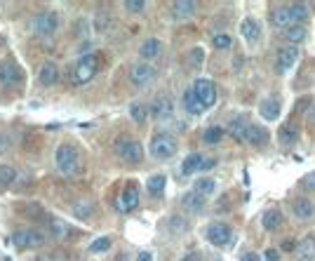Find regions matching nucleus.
I'll use <instances>...</instances> for the list:
<instances>
[{
    "label": "nucleus",
    "instance_id": "obj_1",
    "mask_svg": "<svg viewBox=\"0 0 315 261\" xmlns=\"http://www.w3.org/2000/svg\"><path fill=\"white\" fill-rule=\"evenodd\" d=\"M116 155L123 162H127V165H139L141 158H144V146H141V141H137V139L120 137L116 141Z\"/></svg>",
    "mask_w": 315,
    "mask_h": 261
},
{
    "label": "nucleus",
    "instance_id": "obj_2",
    "mask_svg": "<svg viewBox=\"0 0 315 261\" xmlns=\"http://www.w3.org/2000/svg\"><path fill=\"white\" fill-rule=\"evenodd\" d=\"M10 240L17 249H38L45 245V233L38 228H17Z\"/></svg>",
    "mask_w": 315,
    "mask_h": 261
},
{
    "label": "nucleus",
    "instance_id": "obj_3",
    "mask_svg": "<svg viewBox=\"0 0 315 261\" xmlns=\"http://www.w3.org/2000/svg\"><path fill=\"white\" fill-rule=\"evenodd\" d=\"M151 155L155 160H167L177 153V139L172 137L169 132H158L153 139H151Z\"/></svg>",
    "mask_w": 315,
    "mask_h": 261
},
{
    "label": "nucleus",
    "instance_id": "obj_4",
    "mask_svg": "<svg viewBox=\"0 0 315 261\" xmlns=\"http://www.w3.org/2000/svg\"><path fill=\"white\" fill-rule=\"evenodd\" d=\"M99 71V57L97 54H85L76 62L73 66V83L76 85H83V83H90Z\"/></svg>",
    "mask_w": 315,
    "mask_h": 261
},
{
    "label": "nucleus",
    "instance_id": "obj_5",
    "mask_svg": "<svg viewBox=\"0 0 315 261\" xmlns=\"http://www.w3.org/2000/svg\"><path fill=\"white\" fill-rule=\"evenodd\" d=\"M29 26H31V31L36 33V36H54V33L59 31V17H57V12H52V10L38 12V15L31 17Z\"/></svg>",
    "mask_w": 315,
    "mask_h": 261
},
{
    "label": "nucleus",
    "instance_id": "obj_6",
    "mask_svg": "<svg viewBox=\"0 0 315 261\" xmlns=\"http://www.w3.org/2000/svg\"><path fill=\"white\" fill-rule=\"evenodd\" d=\"M54 162H57V169L62 174H73L78 169V162H80V155H78V148L71 146V144H62L54 153Z\"/></svg>",
    "mask_w": 315,
    "mask_h": 261
},
{
    "label": "nucleus",
    "instance_id": "obj_7",
    "mask_svg": "<svg viewBox=\"0 0 315 261\" xmlns=\"http://www.w3.org/2000/svg\"><path fill=\"white\" fill-rule=\"evenodd\" d=\"M24 83V71L19 64L10 62H0V87H19Z\"/></svg>",
    "mask_w": 315,
    "mask_h": 261
},
{
    "label": "nucleus",
    "instance_id": "obj_8",
    "mask_svg": "<svg viewBox=\"0 0 315 261\" xmlns=\"http://www.w3.org/2000/svg\"><path fill=\"white\" fill-rule=\"evenodd\" d=\"M205 235H207V240L214 247H226V245H231V240H233V228L223 221H214L207 226Z\"/></svg>",
    "mask_w": 315,
    "mask_h": 261
},
{
    "label": "nucleus",
    "instance_id": "obj_9",
    "mask_svg": "<svg viewBox=\"0 0 315 261\" xmlns=\"http://www.w3.org/2000/svg\"><path fill=\"white\" fill-rule=\"evenodd\" d=\"M139 200H141V191H139V186L134 184V181H130V184L125 186V191L120 193L116 207L120 209V212H132V209L139 207Z\"/></svg>",
    "mask_w": 315,
    "mask_h": 261
},
{
    "label": "nucleus",
    "instance_id": "obj_10",
    "mask_svg": "<svg viewBox=\"0 0 315 261\" xmlns=\"http://www.w3.org/2000/svg\"><path fill=\"white\" fill-rule=\"evenodd\" d=\"M193 92L198 94V99L202 101V106L209 108V106H214V101H216V87L212 80H207V78H200V80H195L193 83Z\"/></svg>",
    "mask_w": 315,
    "mask_h": 261
},
{
    "label": "nucleus",
    "instance_id": "obj_11",
    "mask_svg": "<svg viewBox=\"0 0 315 261\" xmlns=\"http://www.w3.org/2000/svg\"><path fill=\"white\" fill-rule=\"evenodd\" d=\"M296 59H299V50H296V45L282 47V50L277 52V57H275V71L282 76V73H287L289 69H294Z\"/></svg>",
    "mask_w": 315,
    "mask_h": 261
},
{
    "label": "nucleus",
    "instance_id": "obj_12",
    "mask_svg": "<svg viewBox=\"0 0 315 261\" xmlns=\"http://www.w3.org/2000/svg\"><path fill=\"white\" fill-rule=\"evenodd\" d=\"M153 78H155V71L148 64H134L130 69V83L134 87H146L148 83H153Z\"/></svg>",
    "mask_w": 315,
    "mask_h": 261
},
{
    "label": "nucleus",
    "instance_id": "obj_13",
    "mask_svg": "<svg viewBox=\"0 0 315 261\" xmlns=\"http://www.w3.org/2000/svg\"><path fill=\"white\" fill-rule=\"evenodd\" d=\"M57 80H59V66L54 62H45L38 69V83L43 85V87H52Z\"/></svg>",
    "mask_w": 315,
    "mask_h": 261
},
{
    "label": "nucleus",
    "instance_id": "obj_14",
    "mask_svg": "<svg viewBox=\"0 0 315 261\" xmlns=\"http://www.w3.org/2000/svg\"><path fill=\"white\" fill-rule=\"evenodd\" d=\"M47 235L54 240H66L71 235V226L64 221V219L50 216V219H47Z\"/></svg>",
    "mask_w": 315,
    "mask_h": 261
},
{
    "label": "nucleus",
    "instance_id": "obj_15",
    "mask_svg": "<svg viewBox=\"0 0 315 261\" xmlns=\"http://www.w3.org/2000/svg\"><path fill=\"white\" fill-rule=\"evenodd\" d=\"M292 212L296 219H301V221H306V219H310V216L315 214V207L313 202L308 198H294L292 200Z\"/></svg>",
    "mask_w": 315,
    "mask_h": 261
},
{
    "label": "nucleus",
    "instance_id": "obj_16",
    "mask_svg": "<svg viewBox=\"0 0 315 261\" xmlns=\"http://www.w3.org/2000/svg\"><path fill=\"white\" fill-rule=\"evenodd\" d=\"M240 33H242V38H245L247 43H256L259 36H261V26H259L256 19L247 17V19H242V24H240Z\"/></svg>",
    "mask_w": 315,
    "mask_h": 261
},
{
    "label": "nucleus",
    "instance_id": "obj_17",
    "mask_svg": "<svg viewBox=\"0 0 315 261\" xmlns=\"http://www.w3.org/2000/svg\"><path fill=\"white\" fill-rule=\"evenodd\" d=\"M160 52H162V43L158 38L144 40L141 47H139V57L146 59V62H151V59H155V57H160Z\"/></svg>",
    "mask_w": 315,
    "mask_h": 261
},
{
    "label": "nucleus",
    "instance_id": "obj_18",
    "mask_svg": "<svg viewBox=\"0 0 315 261\" xmlns=\"http://www.w3.org/2000/svg\"><path fill=\"white\" fill-rule=\"evenodd\" d=\"M270 19H273V24L275 26H280V29H289V26H294V19H292V12H289V5H280V8H275L273 12H270Z\"/></svg>",
    "mask_w": 315,
    "mask_h": 261
},
{
    "label": "nucleus",
    "instance_id": "obj_19",
    "mask_svg": "<svg viewBox=\"0 0 315 261\" xmlns=\"http://www.w3.org/2000/svg\"><path fill=\"white\" fill-rule=\"evenodd\" d=\"M195 10H198V5L191 3V0H177V3H172V17H174V19H188V17L195 15Z\"/></svg>",
    "mask_w": 315,
    "mask_h": 261
},
{
    "label": "nucleus",
    "instance_id": "obj_20",
    "mask_svg": "<svg viewBox=\"0 0 315 261\" xmlns=\"http://www.w3.org/2000/svg\"><path fill=\"white\" fill-rule=\"evenodd\" d=\"M181 205H184V209H188L191 214H198V212H202V207H205V198H202L200 193L191 191L181 198Z\"/></svg>",
    "mask_w": 315,
    "mask_h": 261
},
{
    "label": "nucleus",
    "instance_id": "obj_21",
    "mask_svg": "<svg viewBox=\"0 0 315 261\" xmlns=\"http://www.w3.org/2000/svg\"><path fill=\"white\" fill-rule=\"evenodd\" d=\"M202 162H205V158L200 153H191L186 155L184 162H181V174H195V172H202Z\"/></svg>",
    "mask_w": 315,
    "mask_h": 261
},
{
    "label": "nucleus",
    "instance_id": "obj_22",
    "mask_svg": "<svg viewBox=\"0 0 315 261\" xmlns=\"http://www.w3.org/2000/svg\"><path fill=\"white\" fill-rule=\"evenodd\" d=\"M184 108L188 111L191 115H200L202 111H205V106H202V101L198 99V94L193 92V87H188L184 92Z\"/></svg>",
    "mask_w": 315,
    "mask_h": 261
},
{
    "label": "nucleus",
    "instance_id": "obj_23",
    "mask_svg": "<svg viewBox=\"0 0 315 261\" xmlns=\"http://www.w3.org/2000/svg\"><path fill=\"white\" fill-rule=\"evenodd\" d=\"M259 113H261L266 120H277V115H280V101H277L275 97L263 99L261 106H259Z\"/></svg>",
    "mask_w": 315,
    "mask_h": 261
},
{
    "label": "nucleus",
    "instance_id": "obj_24",
    "mask_svg": "<svg viewBox=\"0 0 315 261\" xmlns=\"http://www.w3.org/2000/svg\"><path fill=\"white\" fill-rule=\"evenodd\" d=\"M228 132H231V137H233V139H238V141H247L249 123H247L245 118H233L231 125H228Z\"/></svg>",
    "mask_w": 315,
    "mask_h": 261
},
{
    "label": "nucleus",
    "instance_id": "obj_25",
    "mask_svg": "<svg viewBox=\"0 0 315 261\" xmlns=\"http://www.w3.org/2000/svg\"><path fill=\"white\" fill-rule=\"evenodd\" d=\"M247 141H249L252 146H263V144H268V132L263 130L261 125H249Z\"/></svg>",
    "mask_w": 315,
    "mask_h": 261
},
{
    "label": "nucleus",
    "instance_id": "obj_26",
    "mask_svg": "<svg viewBox=\"0 0 315 261\" xmlns=\"http://www.w3.org/2000/svg\"><path fill=\"white\" fill-rule=\"evenodd\" d=\"M261 223L266 230H275L280 223H282V212L280 209H266L261 216Z\"/></svg>",
    "mask_w": 315,
    "mask_h": 261
},
{
    "label": "nucleus",
    "instance_id": "obj_27",
    "mask_svg": "<svg viewBox=\"0 0 315 261\" xmlns=\"http://www.w3.org/2000/svg\"><path fill=\"white\" fill-rule=\"evenodd\" d=\"M172 111H174V106H172V99H169V97H158V99H155V104H153L155 118H169Z\"/></svg>",
    "mask_w": 315,
    "mask_h": 261
},
{
    "label": "nucleus",
    "instance_id": "obj_28",
    "mask_svg": "<svg viewBox=\"0 0 315 261\" xmlns=\"http://www.w3.org/2000/svg\"><path fill=\"white\" fill-rule=\"evenodd\" d=\"M71 212H73V216H76V219H90V216H92V212H94L92 200H78Z\"/></svg>",
    "mask_w": 315,
    "mask_h": 261
},
{
    "label": "nucleus",
    "instance_id": "obj_29",
    "mask_svg": "<svg viewBox=\"0 0 315 261\" xmlns=\"http://www.w3.org/2000/svg\"><path fill=\"white\" fill-rule=\"evenodd\" d=\"M130 115H132V120L137 125H144L148 120V106L146 104H139V101H134L130 106Z\"/></svg>",
    "mask_w": 315,
    "mask_h": 261
},
{
    "label": "nucleus",
    "instance_id": "obj_30",
    "mask_svg": "<svg viewBox=\"0 0 315 261\" xmlns=\"http://www.w3.org/2000/svg\"><path fill=\"white\" fill-rule=\"evenodd\" d=\"M193 191L200 193L202 198H205V195H212V193L216 191V181L214 179H209V177H202V179L195 181V188H193Z\"/></svg>",
    "mask_w": 315,
    "mask_h": 261
},
{
    "label": "nucleus",
    "instance_id": "obj_31",
    "mask_svg": "<svg viewBox=\"0 0 315 261\" xmlns=\"http://www.w3.org/2000/svg\"><path fill=\"white\" fill-rule=\"evenodd\" d=\"M223 137V130L219 127V125H209L207 130L202 132V141L205 144H209V146H214V144H219Z\"/></svg>",
    "mask_w": 315,
    "mask_h": 261
},
{
    "label": "nucleus",
    "instance_id": "obj_32",
    "mask_svg": "<svg viewBox=\"0 0 315 261\" xmlns=\"http://www.w3.org/2000/svg\"><path fill=\"white\" fill-rule=\"evenodd\" d=\"M289 12H292V19H294V26H303V22L308 19V8L303 3H294L289 5Z\"/></svg>",
    "mask_w": 315,
    "mask_h": 261
},
{
    "label": "nucleus",
    "instance_id": "obj_33",
    "mask_svg": "<svg viewBox=\"0 0 315 261\" xmlns=\"http://www.w3.org/2000/svg\"><path fill=\"white\" fill-rule=\"evenodd\" d=\"M17 181V169L10 165H0V188H8Z\"/></svg>",
    "mask_w": 315,
    "mask_h": 261
},
{
    "label": "nucleus",
    "instance_id": "obj_34",
    "mask_svg": "<svg viewBox=\"0 0 315 261\" xmlns=\"http://www.w3.org/2000/svg\"><path fill=\"white\" fill-rule=\"evenodd\" d=\"M165 184H167V177H165V174H153L146 184L148 193H151V195H160V193L165 191Z\"/></svg>",
    "mask_w": 315,
    "mask_h": 261
},
{
    "label": "nucleus",
    "instance_id": "obj_35",
    "mask_svg": "<svg viewBox=\"0 0 315 261\" xmlns=\"http://www.w3.org/2000/svg\"><path fill=\"white\" fill-rule=\"evenodd\" d=\"M296 252H299V256H313L315 259V235H306L296 245Z\"/></svg>",
    "mask_w": 315,
    "mask_h": 261
},
{
    "label": "nucleus",
    "instance_id": "obj_36",
    "mask_svg": "<svg viewBox=\"0 0 315 261\" xmlns=\"http://www.w3.org/2000/svg\"><path fill=\"white\" fill-rule=\"evenodd\" d=\"M284 38H287V43H289V45H296V43H301V40L306 38V26H289V29L284 31Z\"/></svg>",
    "mask_w": 315,
    "mask_h": 261
},
{
    "label": "nucleus",
    "instance_id": "obj_37",
    "mask_svg": "<svg viewBox=\"0 0 315 261\" xmlns=\"http://www.w3.org/2000/svg\"><path fill=\"white\" fill-rule=\"evenodd\" d=\"M296 137H299L296 125H294V123L282 125V130H280V141H282V144H294V141H296Z\"/></svg>",
    "mask_w": 315,
    "mask_h": 261
},
{
    "label": "nucleus",
    "instance_id": "obj_38",
    "mask_svg": "<svg viewBox=\"0 0 315 261\" xmlns=\"http://www.w3.org/2000/svg\"><path fill=\"white\" fill-rule=\"evenodd\" d=\"M108 247H111V238H108V235H104V238H97L92 245H90V252L99 254V252H106Z\"/></svg>",
    "mask_w": 315,
    "mask_h": 261
},
{
    "label": "nucleus",
    "instance_id": "obj_39",
    "mask_svg": "<svg viewBox=\"0 0 315 261\" xmlns=\"http://www.w3.org/2000/svg\"><path fill=\"white\" fill-rule=\"evenodd\" d=\"M212 45L216 47V50H228V47L233 45V40L226 36V33H219V36H214L212 38Z\"/></svg>",
    "mask_w": 315,
    "mask_h": 261
},
{
    "label": "nucleus",
    "instance_id": "obj_40",
    "mask_svg": "<svg viewBox=\"0 0 315 261\" xmlns=\"http://www.w3.org/2000/svg\"><path fill=\"white\" fill-rule=\"evenodd\" d=\"M125 10L139 15V12H144V10H146V3H144V0H127V3H125Z\"/></svg>",
    "mask_w": 315,
    "mask_h": 261
},
{
    "label": "nucleus",
    "instance_id": "obj_41",
    "mask_svg": "<svg viewBox=\"0 0 315 261\" xmlns=\"http://www.w3.org/2000/svg\"><path fill=\"white\" fill-rule=\"evenodd\" d=\"M188 59H191L193 66H200V64H202V59H205V54H202V47H193V50H191V57H188Z\"/></svg>",
    "mask_w": 315,
    "mask_h": 261
},
{
    "label": "nucleus",
    "instance_id": "obj_42",
    "mask_svg": "<svg viewBox=\"0 0 315 261\" xmlns=\"http://www.w3.org/2000/svg\"><path fill=\"white\" fill-rule=\"evenodd\" d=\"M301 186L308 188V191H315V174H306V177L301 179Z\"/></svg>",
    "mask_w": 315,
    "mask_h": 261
},
{
    "label": "nucleus",
    "instance_id": "obj_43",
    "mask_svg": "<svg viewBox=\"0 0 315 261\" xmlns=\"http://www.w3.org/2000/svg\"><path fill=\"white\" fill-rule=\"evenodd\" d=\"M263 256H266V261H280V252H277V249H273V247H270V249H266V254H263Z\"/></svg>",
    "mask_w": 315,
    "mask_h": 261
},
{
    "label": "nucleus",
    "instance_id": "obj_44",
    "mask_svg": "<svg viewBox=\"0 0 315 261\" xmlns=\"http://www.w3.org/2000/svg\"><path fill=\"white\" fill-rule=\"evenodd\" d=\"M240 261H261V256L256 252H245L242 256H240Z\"/></svg>",
    "mask_w": 315,
    "mask_h": 261
},
{
    "label": "nucleus",
    "instance_id": "obj_45",
    "mask_svg": "<svg viewBox=\"0 0 315 261\" xmlns=\"http://www.w3.org/2000/svg\"><path fill=\"white\" fill-rule=\"evenodd\" d=\"M10 148V137L8 134H0V153H5Z\"/></svg>",
    "mask_w": 315,
    "mask_h": 261
},
{
    "label": "nucleus",
    "instance_id": "obj_46",
    "mask_svg": "<svg viewBox=\"0 0 315 261\" xmlns=\"http://www.w3.org/2000/svg\"><path fill=\"white\" fill-rule=\"evenodd\" d=\"M137 261H153V254H151V252H139Z\"/></svg>",
    "mask_w": 315,
    "mask_h": 261
},
{
    "label": "nucleus",
    "instance_id": "obj_47",
    "mask_svg": "<svg viewBox=\"0 0 315 261\" xmlns=\"http://www.w3.org/2000/svg\"><path fill=\"white\" fill-rule=\"evenodd\" d=\"M214 165H216L214 158H205V162H202V169H212Z\"/></svg>",
    "mask_w": 315,
    "mask_h": 261
},
{
    "label": "nucleus",
    "instance_id": "obj_48",
    "mask_svg": "<svg viewBox=\"0 0 315 261\" xmlns=\"http://www.w3.org/2000/svg\"><path fill=\"white\" fill-rule=\"evenodd\" d=\"M181 261H200V254L198 252H191V254H186Z\"/></svg>",
    "mask_w": 315,
    "mask_h": 261
},
{
    "label": "nucleus",
    "instance_id": "obj_49",
    "mask_svg": "<svg viewBox=\"0 0 315 261\" xmlns=\"http://www.w3.org/2000/svg\"><path fill=\"white\" fill-rule=\"evenodd\" d=\"M296 261H313V256H299Z\"/></svg>",
    "mask_w": 315,
    "mask_h": 261
},
{
    "label": "nucleus",
    "instance_id": "obj_50",
    "mask_svg": "<svg viewBox=\"0 0 315 261\" xmlns=\"http://www.w3.org/2000/svg\"><path fill=\"white\" fill-rule=\"evenodd\" d=\"M313 123H315V106H313Z\"/></svg>",
    "mask_w": 315,
    "mask_h": 261
}]
</instances>
